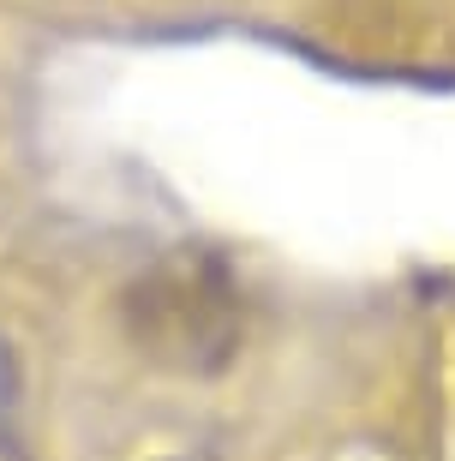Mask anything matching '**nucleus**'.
Returning a JSON list of instances; mask_svg holds the SVG:
<instances>
[{
    "instance_id": "obj_1",
    "label": "nucleus",
    "mask_w": 455,
    "mask_h": 461,
    "mask_svg": "<svg viewBox=\"0 0 455 461\" xmlns=\"http://www.w3.org/2000/svg\"><path fill=\"white\" fill-rule=\"evenodd\" d=\"M13 408H18V377H13V359H6V342H0V438L13 426Z\"/></svg>"
}]
</instances>
